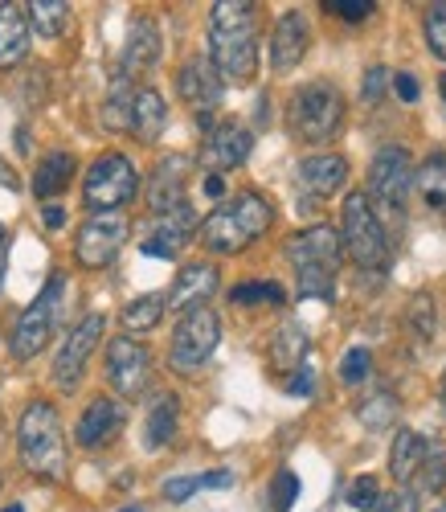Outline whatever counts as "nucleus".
<instances>
[{
    "label": "nucleus",
    "instance_id": "f257e3e1",
    "mask_svg": "<svg viewBox=\"0 0 446 512\" xmlns=\"http://www.w3.org/2000/svg\"><path fill=\"white\" fill-rule=\"evenodd\" d=\"M209 62L226 82H250L258 70V13L250 0H217L209 13Z\"/></svg>",
    "mask_w": 446,
    "mask_h": 512
},
{
    "label": "nucleus",
    "instance_id": "f03ea898",
    "mask_svg": "<svg viewBox=\"0 0 446 512\" xmlns=\"http://www.w3.org/2000/svg\"><path fill=\"white\" fill-rule=\"evenodd\" d=\"M287 259L295 267V287L303 300H336V275L344 259V238L332 226H307L287 238Z\"/></svg>",
    "mask_w": 446,
    "mask_h": 512
},
{
    "label": "nucleus",
    "instance_id": "7ed1b4c3",
    "mask_svg": "<svg viewBox=\"0 0 446 512\" xmlns=\"http://www.w3.org/2000/svg\"><path fill=\"white\" fill-rule=\"evenodd\" d=\"M271 222H275L271 201H266L262 193H254V189H246V193H238L230 201H221L209 218L201 222L197 238L213 254H238L254 238H262L266 230H271Z\"/></svg>",
    "mask_w": 446,
    "mask_h": 512
},
{
    "label": "nucleus",
    "instance_id": "20e7f679",
    "mask_svg": "<svg viewBox=\"0 0 446 512\" xmlns=\"http://www.w3.org/2000/svg\"><path fill=\"white\" fill-rule=\"evenodd\" d=\"M17 451L25 472L37 480H62L66 476V426L54 402H29L17 422Z\"/></svg>",
    "mask_w": 446,
    "mask_h": 512
},
{
    "label": "nucleus",
    "instance_id": "39448f33",
    "mask_svg": "<svg viewBox=\"0 0 446 512\" xmlns=\"http://www.w3.org/2000/svg\"><path fill=\"white\" fill-rule=\"evenodd\" d=\"M340 238H344V254L361 271H369V275H385L389 271L393 246H389V234H385V226H381V218H377V209H373L365 189L348 193Z\"/></svg>",
    "mask_w": 446,
    "mask_h": 512
},
{
    "label": "nucleus",
    "instance_id": "423d86ee",
    "mask_svg": "<svg viewBox=\"0 0 446 512\" xmlns=\"http://www.w3.org/2000/svg\"><path fill=\"white\" fill-rule=\"evenodd\" d=\"M344 123V95L332 82H307L291 95L287 107V127L303 144H328Z\"/></svg>",
    "mask_w": 446,
    "mask_h": 512
},
{
    "label": "nucleus",
    "instance_id": "0eeeda50",
    "mask_svg": "<svg viewBox=\"0 0 446 512\" xmlns=\"http://www.w3.org/2000/svg\"><path fill=\"white\" fill-rule=\"evenodd\" d=\"M136 193H140L136 164L123 152H103L82 177V201L91 213H119Z\"/></svg>",
    "mask_w": 446,
    "mask_h": 512
},
{
    "label": "nucleus",
    "instance_id": "6e6552de",
    "mask_svg": "<svg viewBox=\"0 0 446 512\" xmlns=\"http://www.w3.org/2000/svg\"><path fill=\"white\" fill-rule=\"evenodd\" d=\"M66 300V271H54L46 279V287L37 291V300L21 312L17 328H13V357L17 361H33L41 349L50 345V336L58 328V312Z\"/></svg>",
    "mask_w": 446,
    "mask_h": 512
},
{
    "label": "nucleus",
    "instance_id": "1a4fd4ad",
    "mask_svg": "<svg viewBox=\"0 0 446 512\" xmlns=\"http://www.w3.org/2000/svg\"><path fill=\"white\" fill-rule=\"evenodd\" d=\"M217 340H221V320L209 304L185 312L181 320H176V332H172V349H168V361L176 373H197L213 349H217Z\"/></svg>",
    "mask_w": 446,
    "mask_h": 512
},
{
    "label": "nucleus",
    "instance_id": "9d476101",
    "mask_svg": "<svg viewBox=\"0 0 446 512\" xmlns=\"http://www.w3.org/2000/svg\"><path fill=\"white\" fill-rule=\"evenodd\" d=\"M414 177H418V168H414L410 152L397 148V144H389V148H381V152L373 156V164H369V193H373V201L385 205L389 213H401V209H406V201H410Z\"/></svg>",
    "mask_w": 446,
    "mask_h": 512
},
{
    "label": "nucleus",
    "instance_id": "9b49d317",
    "mask_svg": "<svg viewBox=\"0 0 446 512\" xmlns=\"http://www.w3.org/2000/svg\"><path fill=\"white\" fill-rule=\"evenodd\" d=\"M127 234H131V222L123 218V209L119 213H91L82 226H78V238H74V259L82 267H107L115 254L127 246Z\"/></svg>",
    "mask_w": 446,
    "mask_h": 512
},
{
    "label": "nucleus",
    "instance_id": "f8f14e48",
    "mask_svg": "<svg viewBox=\"0 0 446 512\" xmlns=\"http://www.w3.org/2000/svg\"><path fill=\"white\" fill-rule=\"evenodd\" d=\"M103 332H107V316H103V312L82 316V320L70 328V336L62 340V349H58V357H54V386H58V390H74L78 381H82V369H86V361H91V353L99 349Z\"/></svg>",
    "mask_w": 446,
    "mask_h": 512
},
{
    "label": "nucleus",
    "instance_id": "ddd939ff",
    "mask_svg": "<svg viewBox=\"0 0 446 512\" xmlns=\"http://www.w3.org/2000/svg\"><path fill=\"white\" fill-rule=\"evenodd\" d=\"M107 381L123 398H140L152 386V353L136 336H115L107 345Z\"/></svg>",
    "mask_w": 446,
    "mask_h": 512
},
{
    "label": "nucleus",
    "instance_id": "4468645a",
    "mask_svg": "<svg viewBox=\"0 0 446 512\" xmlns=\"http://www.w3.org/2000/svg\"><path fill=\"white\" fill-rule=\"evenodd\" d=\"M197 230H201V222H197L193 205L185 201V205H176V209H168V213H152V226H148L140 250L152 254V259H176V254L189 246V238H193Z\"/></svg>",
    "mask_w": 446,
    "mask_h": 512
},
{
    "label": "nucleus",
    "instance_id": "2eb2a0df",
    "mask_svg": "<svg viewBox=\"0 0 446 512\" xmlns=\"http://www.w3.org/2000/svg\"><path fill=\"white\" fill-rule=\"evenodd\" d=\"M221 91H226V78L217 74V66L209 58H189L176 74V95H181L197 115H213L221 107Z\"/></svg>",
    "mask_w": 446,
    "mask_h": 512
},
{
    "label": "nucleus",
    "instance_id": "dca6fc26",
    "mask_svg": "<svg viewBox=\"0 0 446 512\" xmlns=\"http://www.w3.org/2000/svg\"><path fill=\"white\" fill-rule=\"evenodd\" d=\"M123 422H127L123 402H115V398L99 394V398L86 402V410L78 414V422H74V443H78V447H86V451H95V447L111 443V439L123 431Z\"/></svg>",
    "mask_w": 446,
    "mask_h": 512
},
{
    "label": "nucleus",
    "instance_id": "f3484780",
    "mask_svg": "<svg viewBox=\"0 0 446 512\" xmlns=\"http://www.w3.org/2000/svg\"><path fill=\"white\" fill-rule=\"evenodd\" d=\"M250 148H254V136L246 132L242 123H234V119H226V123H217L213 132L205 136V144H201V164L209 168V173H226V168H238L246 156H250Z\"/></svg>",
    "mask_w": 446,
    "mask_h": 512
},
{
    "label": "nucleus",
    "instance_id": "a211bd4d",
    "mask_svg": "<svg viewBox=\"0 0 446 512\" xmlns=\"http://www.w3.org/2000/svg\"><path fill=\"white\" fill-rule=\"evenodd\" d=\"M307 46H311V25L299 9L283 13L275 21V33H271V66L275 74H291L303 58H307Z\"/></svg>",
    "mask_w": 446,
    "mask_h": 512
},
{
    "label": "nucleus",
    "instance_id": "6ab92c4d",
    "mask_svg": "<svg viewBox=\"0 0 446 512\" xmlns=\"http://www.w3.org/2000/svg\"><path fill=\"white\" fill-rule=\"evenodd\" d=\"M348 181V160L336 152H316V156H303L295 168V185L307 197H332L340 193Z\"/></svg>",
    "mask_w": 446,
    "mask_h": 512
},
{
    "label": "nucleus",
    "instance_id": "aec40b11",
    "mask_svg": "<svg viewBox=\"0 0 446 512\" xmlns=\"http://www.w3.org/2000/svg\"><path fill=\"white\" fill-rule=\"evenodd\" d=\"M189 156H164L152 168V181H148V205L152 213H168L176 205H185V185H189Z\"/></svg>",
    "mask_w": 446,
    "mask_h": 512
},
{
    "label": "nucleus",
    "instance_id": "412c9836",
    "mask_svg": "<svg viewBox=\"0 0 446 512\" xmlns=\"http://www.w3.org/2000/svg\"><path fill=\"white\" fill-rule=\"evenodd\" d=\"M213 291H217V267L213 263H189V267L176 271V283L168 287V308L185 316V312L209 304Z\"/></svg>",
    "mask_w": 446,
    "mask_h": 512
},
{
    "label": "nucleus",
    "instance_id": "4be33fe9",
    "mask_svg": "<svg viewBox=\"0 0 446 512\" xmlns=\"http://www.w3.org/2000/svg\"><path fill=\"white\" fill-rule=\"evenodd\" d=\"M160 50H164L160 46V25L152 17H136V21H131V29H127V46H123L119 70L127 78H136V74H144V70H152L160 62Z\"/></svg>",
    "mask_w": 446,
    "mask_h": 512
},
{
    "label": "nucleus",
    "instance_id": "5701e85b",
    "mask_svg": "<svg viewBox=\"0 0 446 512\" xmlns=\"http://www.w3.org/2000/svg\"><path fill=\"white\" fill-rule=\"evenodd\" d=\"M33 25H29V9L25 5H13V0H5L0 5V70H13L25 62L29 54V37Z\"/></svg>",
    "mask_w": 446,
    "mask_h": 512
},
{
    "label": "nucleus",
    "instance_id": "b1692460",
    "mask_svg": "<svg viewBox=\"0 0 446 512\" xmlns=\"http://www.w3.org/2000/svg\"><path fill=\"white\" fill-rule=\"evenodd\" d=\"M426 451H430V439L418 435V431H410V426H401L393 447H389V472H393V480L414 488L422 463H426Z\"/></svg>",
    "mask_w": 446,
    "mask_h": 512
},
{
    "label": "nucleus",
    "instance_id": "393cba45",
    "mask_svg": "<svg viewBox=\"0 0 446 512\" xmlns=\"http://www.w3.org/2000/svg\"><path fill=\"white\" fill-rule=\"evenodd\" d=\"M176 422H181V398L176 394H156V402L148 406V418H144V443L152 451L168 447L176 439Z\"/></svg>",
    "mask_w": 446,
    "mask_h": 512
},
{
    "label": "nucleus",
    "instance_id": "a878e982",
    "mask_svg": "<svg viewBox=\"0 0 446 512\" xmlns=\"http://www.w3.org/2000/svg\"><path fill=\"white\" fill-rule=\"evenodd\" d=\"M164 127H168L164 95H160V91H152V87H144V91L136 95V111H131V132H136V140L152 144V140H160Z\"/></svg>",
    "mask_w": 446,
    "mask_h": 512
},
{
    "label": "nucleus",
    "instance_id": "bb28decb",
    "mask_svg": "<svg viewBox=\"0 0 446 512\" xmlns=\"http://www.w3.org/2000/svg\"><path fill=\"white\" fill-rule=\"evenodd\" d=\"M303 357H307V332L299 320H287L271 340V361L279 373H295L303 369Z\"/></svg>",
    "mask_w": 446,
    "mask_h": 512
},
{
    "label": "nucleus",
    "instance_id": "cd10ccee",
    "mask_svg": "<svg viewBox=\"0 0 446 512\" xmlns=\"http://www.w3.org/2000/svg\"><path fill=\"white\" fill-rule=\"evenodd\" d=\"M136 87H131V78L119 70L115 82H111V95L103 103V123L111 127V132H131V111H136Z\"/></svg>",
    "mask_w": 446,
    "mask_h": 512
},
{
    "label": "nucleus",
    "instance_id": "c85d7f7f",
    "mask_svg": "<svg viewBox=\"0 0 446 512\" xmlns=\"http://www.w3.org/2000/svg\"><path fill=\"white\" fill-rule=\"evenodd\" d=\"M70 177H74V156L70 152H50L33 173V193L37 197H58L62 189H70Z\"/></svg>",
    "mask_w": 446,
    "mask_h": 512
},
{
    "label": "nucleus",
    "instance_id": "c756f323",
    "mask_svg": "<svg viewBox=\"0 0 446 512\" xmlns=\"http://www.w3.org/2000/svg\"><path fill=\"white\" fill-rule=\"evenodd\" d=\"M414 185H418L422 201H426L434 213H442V218H446V152H434V156L422 160Z\"/></svg>",
    "mask_w": 446,
    "mask_h": 512
},
{
    "label": "nucleus",
    "instance_id": "7c9ffc66",
    "mask_svg": "<svg viewBox=\"0 0 446 512\" xmlns=\"http://www.w3.org/2000/svg\"><path fill=\"white\" fill-rule=\"evenodd\" d=\"M356 418H361L369 431H389V426L397 422V394L389 386H377L369 398H361V406H356Z\"/></svg>",
    "mask_w": 446,
    "mask_h": 512
},
{
    "label": "nucleus",
    "instance_id": "2f4dec72",
    "mask_svg": "<svg viewBox=\"0 0 446 512\" xmlns=\"http://www.w3.org/2000/svg\"><path fill=\"white\" fill-rule=\"evenodd\" d=\"M29 9V25L41 33V37H62L70 29V5L66 0H33Z\"/></svg>",
    "mask_w": 446,
    "mask_h": 512
},
{
    "label": "nucleus",
    "instance_id": "473e14b6",
    "mask_svg": "<svg viewBox=\"0 0 446 512\" xmlns=\"http://www.w3.org/2000/svg\"><path fill=\"white\" fill-rule=\"evenodd\" d=\"M164 308H168V295H140L123 308V328L127 332H148L164 320Z\"/></svg>",
    "mask_w": 446,
    "mask_h": 512
},
{
    "label": "nucleus",
    "instance_id": "72a5a7b5",
    "mask_svg": "<svg viewBox=\"0 0 446 512\" xmlns=\"http://www.w3.org/2000/svg\"><path fill=\"white\" fill-rule=\"evenodd\" d=\"M230 304H238V308H258V304H271V308H283L287 304V291L279 287V283H271V279H258V283H238L234 291H230Z\"/></svg>",
    "mask_w": 446,
    "mask_h": 512
},
{
    "label": "nucleus",
    "instance_id": "f704fd0d",
    "mask_svg": "<svg viewBox=\"0 0 446 512\" xmlns=\"http://www.w3.org/2000/svg\"><path fill=\"white\" fill-rule=\"evenodd\" d=\"M446 488V443L442 439H430V451H426V463H422V472L414 480V492H442Z\"/></svg>",
    "mask_w": 446,
    "mask_h": 512
},
{
    "label": "nucleus",
    "instance_id": "c9c22d12",
    "mask_svg": "<svg viewBox=\"0 0 446 512\" xmlns=\"http://www.w3.org/2000/svg\"><path fill=\"white\" fill-rule=\"evenodd\" d=\"M422 29H426V46H430V54L446 62V0H438V5L426 9Z\"/></svg>",
    "mask_w": 446,
    "mask_h": 512
},
{
    "label": "nucleus",
    "instance_id": "e433bc0d",
    "mask_svg": "<svg viewBox=\"0 0 446 512\" xmlns=\"http://www.w3.org/2000/svg\"><path fill=\"white\" fill-rule=\"evenodd\" d=\"M295 500H299V476L291 467H279L271 480V512H291Z\"/></svg>",
    "mask_w": 446,
    "mask_h": 512
},
{
    "label": "nucleus",
    "instance_id": "4c0bfd02",
    "mask_svg": "<svg viewBox=\"0 0 446 512\" xmlns=\"http://www.w3.org/2000/svg\"><path fill=\"white\" fill-rule=\"evenodd\" d=\"M410 332L418 345H430L434 340V304L426 300V295H418V300L410 304Z\"/></svg>",
    "mask_w": 446,
    "mask_h": 512
},
{
    "label": "nucleus",
    "instance_id": "58836bf2",
    "mask_svg": "<svg viewBox=\"0 0 446 512\" xmlns=\"http://www.w3.org/2000/svg\"><path fill=\"white\" fill-rule=\"evenodd\" d=\"M369 369H373V353L356 345V349H348L344 361H340V381L356 386V381H365V377H369Z\"/></svg>",
    "mask_w": 446,
    "mask_h": 512
},
{
    "label": "nucleus",
    "instance_id": "ea45409f",
    "mask_svg": "<svg viewBox=\"0 0 446 512\" xmlns=\"http://www.w3.org/2000/svg\"><path fill=\"white\" fill-rule=\"evenodd\" d=\"M348 504L352 508H361V512H373L381 504V484L373 476H356L352 488H348Z\"/></svg>",
    "mask_w": 446,
    "mask_h": 512
},
{
    "label": "nucleus",
    "instance_id": "a19ab883",
    "mask_svg": "<svg viewBox=\"0 0 446 512\" xmlns=\"http://www.w3.org/2000/svg\"><path fill=\"white\" fill-rule=\"evenodd\" d=\"M324 9H328L332 17H340V21H352V25H356V21H369L377 5H373V0H328Z\"/></svg>",
    "mask_w": 446,
    "mask_h": 512
},
{
    "label": "nucleus",
    "instance_id": "79ce46f5",
    "mask_svg": "<svg viewBox=\"0 0 446 512\" xmlns=\"http://www.w3.org/2000/svg\"><path fill=\"white\" fill-rule=\"evenodd\" d=\"M385 87H389V70L385 66H373V70H365V82H361V95H365V103H381L385 99Z\"/></svg>",
    "mask_w": 446,
    "mask_h": 512
},
{
    "label": "nucleus",
    "instance_id": "37998d69",
    "mask_svg": "<svg viewBox=\"0 0 446 512\" xmlns=\"http://www.w3.org/2000/svg\"><path fill=\"white\" fill-rule=\"evenodd\" d=\"M193 492H201V476H176L164 484V500H172V504H185Z\"/></svg>",
    "mask_w": 446,
    "mask_h": 512
},
{
    "label": "nucleus",
    "instance_id": "c03bdc74",
    "mask_svg": "<svg viewBox=\"0 0 446 512\" xmlns=\"http://www.w3.org/2000/svg\"><path fill=\"white\" fill-rule=\"evenodd\" d=\"M373 512H418V492L414 488H401L393 496H381V504Z\"/></svg>",
    "mask_w": 446,
    "mask_h": 512
},
{
    "label": "nucleus",
    "instance_id": "a18cd8bd",
    "mask_svg": "<svg viewBox=\"0 0 446 512\" xmlns=\"http://www.w3.org/2000/svg\"><path fill=\"white\" fill-rule=\"evenodd\" d=\"M46 70H25V107L29 111H37L41 103H46Z\"/></svg>",
    "mask_w": 446,
    "mask_h": 512
},
{
    "label": "nucleus",
    "instance_id": "49530a36",
    "mask_svg": "<svg viewBox=\"0 0 446 512\" xmlns=\"http://www.w3.org/2000/svg\"><path fill=\"white\" fill-rule=\"evenodd\" d=\"M287 394H295V398H311V394H316V373H311L307 365L295 369V373L287 377Z\"/></svg>",
    "mask_w": 446,
    "mask_h": 512
},
{
    "label": "nucleus",
    "instance_id": "de8ad7c7",
    "mask_svg": "<svg viewBox=\"0 0 446 512\" xmlns=\"http://www.w3.org/2000/svg\"><path fill=\"white\" fill-rule=\"evenodd\" d=\"M393 91H397V99H406V103H414V99L422 95V87H418L414 74H393Z\"/></svg>",
    "mask_w": 446,
    "mask_h": 512
},
{
    "label": "nucleus",
    "instance_id": "09e8293b",
    "mask_svg": "<svg viewBox=\"0 0 446 512\" xmlns=\"http://www.w3.org/2000/svg\"><path fill=\"white\" fill-rule=\"evenodd\" d=\"M230 484H234L230 472H209V476H201V488H230Z\"/></svg>",
    "mask_w": 446,
    "mask_h": 512
},
{
    "label": "nucleus",
    "instance_id": "8fccbe9b",
    "mask_svg": "<svg viewBox=\"0 0 446 512\" xmlns=\"http://www.w3.org/2000/svg\"><path fill=\"white\" fill-rule=\"evenodd\" d=\"M46 226L50 230H62L66 226V209L62 205H46Z\"/></svg>",
    "mask_w": 446,
    "mask_h": 512
},
{
    "label": "nucleus",
    "instance_id": "3c124183",
    "mask_svg": "<svg viewBox=\"0 0 446 512\" xmlns=\"http://www.w3.org/2000/svg\"><path fill=\"white\" fill-rule=\"evenodd\" d=\"M221 193H226V181H221L217 173H209L205 177V197H221Z\"/></svg>",
    "mask_w": 446,
    "mask_h": 512
},
{
    "label": "nucleus",
    "instance_id": "603ef678",
    "mask_svg": "<svg viewBox=\"0 0 446 512\" xmlns=\"http://www.w3.org/2000/svg\"><path fill=\"white\" fill-rule=\"evenodd\" d=\"M0 185H9V189H17V177H13V168L0 160Z\"/></svg>",
    "mask_w": 446,
    "mask_h": 512
},
{
    "label": "nucleus",
    "instance_id": "864d4df0",
    "mask_svg": "<svg viewBox=\"0 0 446 512\" xmlns=\"http://www.w3.org/2000/svg\"><path fill=\"white\" fill-rule=\"evenodd\" d=\"M17 148L29 152V127H17Z\"/></svg>",
    "mask_w": 446,
    "mask_h": 512
},
{
    "label": "nucleus",
    "instance_id": "5fc2aeb1",
    "mask_svg": "<svg viewBox=\"0 0 446 512\" xmlns=\"http://www.w3.org/2000/svg\"><path fill=\"white\" fill-rule=\"evenodd\" d=\"M0 512H25V508L21 504H9V508H0Z\"/></svg>",
    "mask_w": 446,
    "mask_h": 512
},
{
    "label": "nucleus",
    "instance_id": "6e6d98bb",
    "mask_svg": "<svg viewBox=\"0 0 446 512\" xmlns=\"http://www.w3.org/2000/svg\"><path fill=\"white\" fill-rule=\"evenodd\" d=\"M442 410H446V373H442Z\"/></svg>",
    "mask_w": 446,
    "mask_h": 512
},
{
    "label": "nucleus",
    "instance_id": "4d7b16f0",
    "mask_svg": "<svg viewBox=\"0 0 446 512\" xmlns=\"http://www.w3.org/2000/svg\"><path fill=\"white\" fill-rule=\"evenodd\" d=\"M5 238H9V234H5V226H0V250H5Z\"/></svg>",
    "mask_w": 446,
    "mask_h": 512
},
{
    "label": "nucleus",
    "instance_id": "13d9d810",
    "mask_svg": "<svg viewBox=\"0 0 446 512\" xmlns=\"http://www.w3.org/2000/svg\"><path fill=\"white\" fill-rule=\"evenodd\" d=\"M438 87H442V99H446V74H442V82H438Z\"/></svg>",
    "mask_w": 446,
    "mask_h": 512
},
{
    "label": "nucleus",
    "instance_id": "bf43d9fd",
    "mask_svg": "<svg viewBox=\"0 0 446 512\" xmlns=\"http://www.w3.org/2000/svg\"><path fill=\"white\" fill-rule=\"evenodd\" d=\"M430 512H446V500H442V504H438V508H430Z\"/></svg>",
    "mask_w": 446,
    "mask_h": 512
},
{
    "label": "nucleus",
    "instance_id": "052dcab7",
    "mask_svg": "<svg viewBox=\"0 0 446 512\" xmlns=\"http://www.w3.org/2000/svg\"><path fill=\"white\" fill-rule=\"evenodd\" d=\"M119 512H140V508H119Z\"/></svg>",
    "mask_w": 446,
    "mask_h": 512
}]
</instances>
